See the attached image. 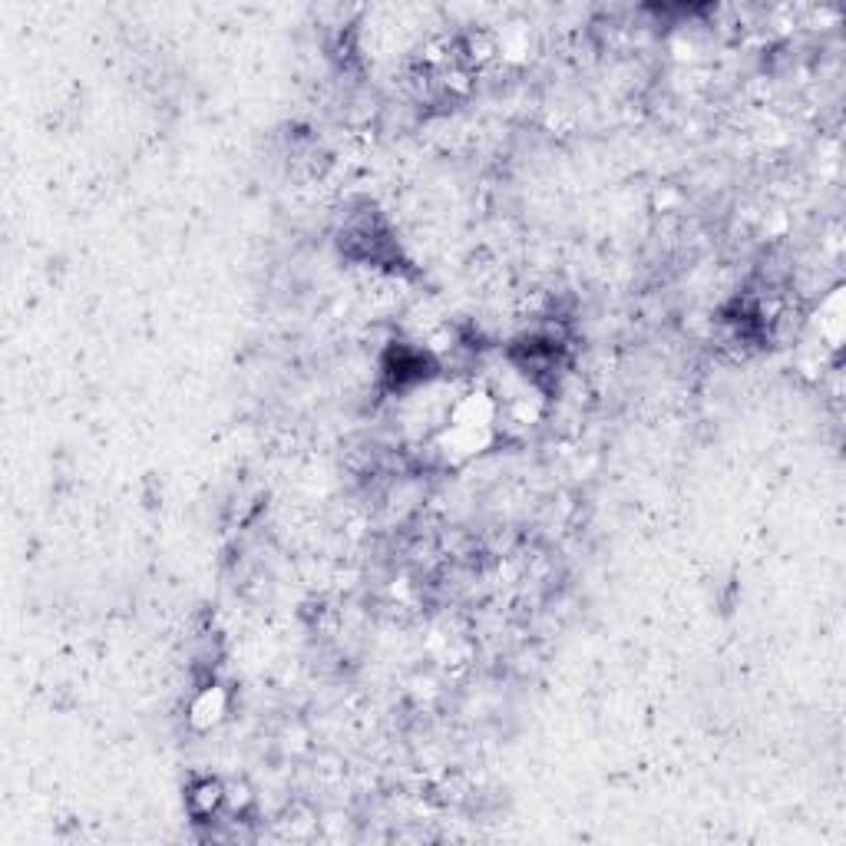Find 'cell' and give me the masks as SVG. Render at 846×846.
I'll return each instance as SVG.
<instances>
[{"label":"cell","mask_w":846,"mask_h":846,"mask_svg":"<svg viewBox=\"0 0 846 846\" xmlns=\"http://www.w3.org/2000/svg\"><path fill=\"white\" fill-rule=\"evenodd\" d=\"M225 711H229V698H225V691L222 688H202L199 691V698L192 701V708H189V718L195 728H202V731H209L215 728L222 718H225Z\"/></svg>","instance_id":"cell-1"}]
</instances>
